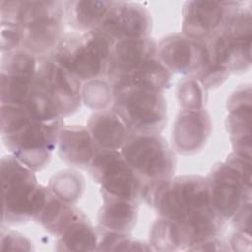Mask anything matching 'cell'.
<instances>
[{
  "label": "cell",
  "instance_id": "obj_13",
  "mask_svg": "<svg viewBox=\"0 0 252 252\" xmlns=\"http://www.w3.org/2000/svg\"><path fill=\"white\" fill-rule=\"evenodd\" d=\"M157 42L150 36L114 42L106 73L112 89L127 80L148 61L157 57Z\"/></svg>",
  "mask_w": 252,
  "mask_h": 252
},
{
  "label": "cell",
  "instance_id": "obj_31",
  "mask_svg": "<svg viewBox=\"0 0 252 252\" xmlns=\"http://www.w3.org/2000/svg\"><path fill=\"white\" fill-rule=\"evenodd\" d=\"M236 231L250 234L251 228V201L244 203L231 218Z\"/></svg>",
  "mask_w": 252,
  "mask_h": 252
},
{
  "label": "cell",
  "instance_id": "obj_26",
  "mask_svg": "<svg viewBox=\"0 0 252 252\" xmlns=\"http://www.w3.org/2000/svg\"><path fill=\"white\" fill-rule=\"evenodd\" d=\"M96 250L103 251H148L153 250L146 243L136 240L130 233L101 229L97 232Z\"/></svg>",
  "mask_w": 252,
  "mask_h": 252
},
{
  "label": "cell",
  "instance_id": "obj_8",
  "mask_svg": "<svg viewBox=\"0 0 252 252\" xmlns=\"http://www.w3.org/2000/svg\"><path fill=\"white\" fill-rule=\"evenodd\" d=\"M251 174L223 161L215 164L207 176L211 209L222 220H230L251 201Z\"/></svg>",
  "mask_w": 252,
  "mask_h": 252
},
{
  "label": "cell",
  "instance_id": "obj_10",
  "mask_svg": "<svg viewBox=\"0 0 252 252\" xmlns=\"http://www.w3.org/2000/svg\"><path fill=\"white\" fill-rule=\"evenodd\" d=\"M36 84L62 117L69 116L79 109L82 101L81 81L50 56L39 58Z\"/></svg>",
  "mask_w": 252,
  "mask_h": 252
},
{
  "label": "cell",
  "instance_id": "obj_17",
  "mask_svg": "<svg viewBox=\"0 0 252 252\" xmlns=\"http://www.w3.org/2000/svg\"><path fill=\"white\" fill-rule=\"evenodd\" d=\"M58 155L67 164L78 168H89L98 149L87 127L82 125L64 126L59 134Z\"/></svg>",
  "mask_w": 252,
  "mask_h": 252
},
{
  "label": "cell",
  "instance_id": "obj_12",
  "mask_svg": "<svg viewBox=\"0 0 252 252\" xmlns=\"http://www.w3.org/2000/svg\"><path fill=\"white\" fill-rule=\"evenodd\" d=\"M153 21L150 12L133 2L111 1L110 9L96 30L113 42L149 36Z\"/></svg>",
  "mask_w": 252,
  "mask_h": 252
},
{
  "label": "cell",
  "instance_id": "obj_28",
  "mask_svg": "<svg viewBox=\"0 0 252 252\" xmlns=\"http://www.w3.org/2000/svg\"><path fill=\"white\" fill-rule=\"evenodd\" d=\"M150 246L153 250L173 251L177 250L173 229L172 220L159 217L152 225L150 231Z\"/></svg>",
  "mask_w": 252,
  "mask_h": 252
},
{
  "label": "cell",
  "instance_id": "obj_16",
  "mask_svg": "<svg viewBox=\"0 0 252 252\" xmlns=\"http://www.w3.org/2000/svg\"><path fill=\"white\" fill-rule=\"evenodd\" d=\"M251 87L240 86L227 99L226 129L233 151L251 156Z\"/></svg>",
  "mask_w": 252,
  "mask_h": 252
},
{
  "label": "cell",
  "instance_id": "obj_5",
  "mask_svg": "<svg viewBox=\"0 0 252 252\" xmlns=\"http://www.w3.org/2000/svg\"><path fill=\"white\" fill-rule=\"evenodd\" d=\"M112 109L132 134H160L167 123V104L162 92L141 87L113 91Z\"/></svg>",
  "mask_w": 252,
  "mask_h": 252
},
{
  "label": "cell",
  "instance_id": "obj_19",
  "mask_svg": "<svg viewBox=\"0 0 252 252\" xmlns=\"http://www.w3.org/2000/svg\"><path fill=\"white\" fill-rule=\"evenodd\" d=\"M102 206L98 212L99 228L130 233L138 219V202L102 196Z\"/></svg>",
  "mask_w": 252,
  "mask_h": 252
},
{
  "label": "cell",
  "instance_id": "obj_9",
  "mask_svg": "<svg viewBox=\"0 0 252 252\" xmlns=\"http://www.w3.org/2000/svg\"><path fill=\"white\" fill-rule=\"evenodd\" d=\"M93 179L100 185L101 196L138 202L144 181L118 150H98L90 166Z\"/></svg>",
  "mask_w": 252,
  "mask_h": 252
},
{
  "label": "cell",
  "instance_id": "obj_22",
  "mask_svg": "<svg viewBox=\"0 0 252 252\" xmlns=\"http://www.w3.org/2000/svg\"><path fill=\"white\" fill-rule=\"evenodd\" d=\"M172 73L155 57L139 68L127 80L113 88L114 90L126 87H141L163 92L171 85Z\"/></svg>",
  "mask_w": 252,
  "mask_h": 252
},
{
  "label": "cell",
  "instance_id": "obj_25",
  "mask_svg": "<svg viewBox=\"0 0 252 252\" xmlns=\"http://www.w3.org/2000/svg\"><path fill=\"white\" fill-rule=\"evenodd\" d=\"M113 89L107 80L102 78L87 81L82 87V100L95 111L107 109L113 102Z\"/></svg>",
  "mask_w": 252,
  "mask_h": 252
},
{
  "label": "cell",
  "instance_id": "obj_15",
  "mask_svg": "<svg viewBox=\"0 0 252 252\" xmlns=\"http://www.w3.org/2000/svg\"><path fill=\"white\" fill-rule=\"evenodd\" d=\"M212 130L209 113L204 109H182L172 129V145L182 155H193L203 149Z\"/></svg>",
  "mask_w": 252,
  "mask_h": 252
},
{
  "label": "cell",
  "instance_id": "obj_7",
  "mask_svg": "<svg viewBox=\"0 0 252 252\" xmlns=\"http://www.w3.org/2000/svg\"><path fill=\"white\" fill-rule=\"evenodd\" d=\"M120 150L127 163L144 182L173 176L176 158L159 134H132Z\"/></svg>",
  "mask_w": 252,
  "mask_h": 252
},
{
  "label": "cell",
  "instance_id": "obj_4",
  "mask_svg": "<svg viewBox=\"0 0 252 252\" xmlns=\"http://www.w3.org/2000/svg\"><path fill=\"white\" fill-rule=\"evenodd\" d=\"M64 2L20 1L16 24L21 32V48L38 58L50 56L65 35Z\"/></svg>",
  "mask_w": 252,
  "mask_h": 252
},
{
  "label": "cell",
  "instance_id": "obj_3",
  "mask_svg": "<svg viewBox=\"0 0 252 252\" xmlns=\"http://www.w3.org/2000/svg\"><path fill=\"white\" fill-rule=\"evenodd\" d=\"M114 42L98 30L65 34L50 57L80 81L106 75Z\"/></svg>",
  "mask_w": 252,
  "mask_h": 252
},
{
  "label": "cell",
  "instance_id": "obj_30",
  "mask_svg": "<svg viewBox=\"0 0 252 252\" xmlns=\"http://www.w3.org/2000/svg\"><path fill=\"white\" fill-rule=\"evenodd\" d=\"M1 249L2 250H31L32 243L24 235L15 232L7 231L1 234Z\"/></svg>",
  "mask_w": 252,
  "mask_h": 252
},
{
  "label": "cell",
  "instance_id": "obj_2",
  "mask_svg": "<svg viewBox=\"0 0 252 252\" xmlns=\"http://www.w3.org/2000/svg\"><path fill=\"white\" fill-rule=\"evenodd\" d=\"M141 197L159 217L170 220L211 209L207 179L200 175L145 181Z\"/></svg>",
  "mask_w": 252,
  "mask_h": 252
},
{
  "label": "cell",
  "instance_id": "obj_20",
  "mask_svg": "<svg viewBox=\"0 0 252 252\" xmlns=\"http://www.w3.org/2000/svg\"><path fill=\"white\" fill-rule=\"evenodd\" d=\"M111 6V1L74 0L64 2L65 20L79 32L98 28Z\"/></svg>",
  "mask_w": 252,
  "mask_h": 252
},
{
  "label": "cell",
  "instance_id": "obj_6",
  "mask_svg": "<svg viewBox=\"0 0 252 252\" xmlns=\"http://www.w3.org/2000/svg\"><path fill=\"white\" fill-rule=\"evenodd\" d=\"M34 172L12 155L2 158L3 223L20 224L32 219L35 197L40 185Z\"/></svg>",
  "mask_w": 252,
  "mask_h": 252
},
{
  "label": "cell",
  "instance_id": "obj_21",
  "mask_svg": "<svg viewBox=\"0 0 252 252\" xmlns=\"http://www.w3.org/2000/svg\"><path fill=\"white\" fill-rule=\"evenodd\" d=\"M97 232L81 212L58 234L56 250L94 251L97 247Z\"/></svg>",
  "mask_w": 252,
  "mask_h": 252
},
{
  "label": "cell",
  "instance_id": "obj_23",
  "mask_svg": "<svg viewBox=\"0 0 252 252\" xmlns=\"http://www.w3.org/2000/svg\"><path fill=\"white\" fill-rule=\"evenodd\" d=\"M1 104L24 106L35 87L36 77L1 73Z\"/></svg>",
  "mask_w": 252,
  "mask_h": 252
},
{
  "label": "cell",
  "instance_id": "obj_33",
  "mask_svg": "<svg viewBox=\"0 0 252 252\" xmlns=\"http://www.w3.org/2000/svg\"><path fill=\"white\" fill-rule=\"evenodd\" d=\"M230 245L233 250L236 251H243L246 250L245 246L251 249V236L250 234H246L240 231H236L231 239H230Z\"/></svg>",
  "mask_w": 252,
  "mask_h": 252
},
{
  "label": "cell",
  "instance_id": "obj_27",
  "mask_svg": "<svg viewBox=\"0 0 252 252\" xmlns=\"http://www.w3.org/2000/svg\"><path fill=\"white\" fill-rule=\"evenodd\" d=\"M205 88L195 77L181 80L177 86V98L182 109H201L205 100Z\"/></svg>",
  "mask_w": 252,
  "mask_h": 252
},
{
  "label": "cell",
  "instance_id": "obj_14",
  "mask_svg": "<svg viewBox=\"0 0 252 252\" xmlns=\"http://www.w3.org/2000/svg\"><path fill=\"white\" fill-rule=\"evenodd\" d=\"M234 1H188L182 10V33L204 40L223 27Z\"/></svg>",
  "mask_w": 252,
  "mask_h": 252
},
{
  "label": "cell",
  "instance_id": "obj_18",
  "mask_svg": "<svg viewBox=\"0 0 252 252\" xmlns=\"http://www.w3.org/2000/svg\"><path fill=\"white\" fill-rule=\"evenodd\" d=\"M87 128L98 150H119L132 135L112 108L93 113Z\"/></svg>",
  "mask_w": 252,
  "mask_h": 252
},
{
  "label": "cell",
  "instance_id": "obj_24",
  "mask_svg": "<svg viewBox=\"0 0 252 252\" xmlns=\"http://www.w3.org/2000/svg\"><path fill=\"white\" fill-rule=\"evenodd\" d=\"M48 188L59 199L73 205L84 193L85 180L77 171L66 169L51 177Z\"/></svg>",
  "mask_w": 252,
  "mask_h": 252
},
{
  "label": "cell",
  "instance_id": "obj_1",
  "mask_svg": "<svg viewBox=\"0 0 252 252\" xmlns=\"http://www.w3.org/2000/svg\"><path fill=\"white\" fill-rule=\"evenodd\" d=\"M63 121L42 123L18 105L1 104V135L11 155L33 171L48 165Z\"/></svg>",
  "mask_w": 252,
  "mask_h": 252
},
{
  "label": "cell",
  "instance_id": "obj_29",
  "mask_svg": "<svg viewBox=\"0 0 252 252\" xmlns=\"http://www.w3.org/2000/svg\"><path fill=\"white\" fill-rule=\"evenodd\" d=\"M21 48L20 28L15 23L1 22V51L9 52Z\"/></svg>",
  "mask_w": 252,
  "mask_h": 252
},
{
  "label": "cell",
  "instance_id": "obj_11",
  "mask_svg": "<svg viewBox=\"0 0 252 252\" xmlns=\"http://www.w3.org/2000/svg\"><path fill=\"white\" fill-rule=\"evenodd\" d=\"M157 57L171 73L188 77H197L207 64L203 41L192 39L183 33L163 37L158 44Z\"/></svg>",
  "mask_w": 252,
  "mask_h": 252
},
{
  "label": "cell",
  "instance_id": "obj_32",
  "mask_svg": "<svg viewBox=\"0 0 252 252\" xmlns=\"http://www.w3.org/2000/svg\"><path fill=\"white\" fill-rule=\"evenodd\" d=\"M189 250L190 251H213V250L219 251V250H227V247H225L224 243L219 238V236H217V237L206 239L198 243L197 245L191 247Z\"/></svg>",
  "mask_w": 252,
  "mask_h": 252
}]
</instances>
